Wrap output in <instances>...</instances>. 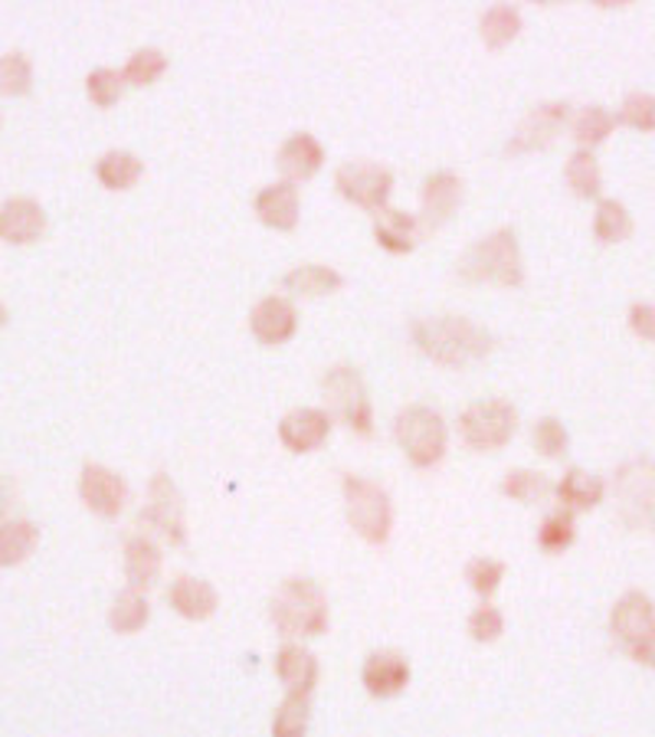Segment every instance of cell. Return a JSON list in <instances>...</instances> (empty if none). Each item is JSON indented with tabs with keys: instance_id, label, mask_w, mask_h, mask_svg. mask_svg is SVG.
Here are the masks:
<instances>
[{
	"instance_id": "cell-1",
	"label": "cell",
	"mask_w": 655,
	"mask_h": 737,
	"mask_svg": "<svg viewBox=\"0 0 655 737\" xmlns=\"http://www.w3.org/2000/svg\"><path fill=\"white\" fill-rule=\"evenodd\" d=\"M410 338L430 361L443 367H466L492 351V335L463 315L417 318L410 325Z\"/></svg>"
},
{
	"instance_id": "cell-2",
	"label": "cell",
	"mask_w": 655,
	"mask_h": 737,
	"mask_svg": "<svg viewBox=\"0 0 655 737\" xmlns=\"http://www.w3.org/2000/svg\"><path fill=\"white\" fill-rule=\"evenodd\" d=\"M456 276L469 285L495 282L505 289H518L525 282V266H522V249L515 230H495L472 243L463 259L456 262Z\"/></svg>"
},
{
	"instance_id": "cell-3",
	"label": "cell",
	"mask_w": 655,
	"mask_h": 737,
	"mask_svg": "<svg viewBox=\"0 0 655 737\" xmlns=\"http://www.w3.org/2000/svg\"><path fill=\"white\" fill-rule=\"evenodd\" d=\"M279 636H321L328 633V597L308 577H289L269 604Z\"/></svg>"
},
{
	"instance_id": "cell-4",
	"label": "cell",
	"mask_w": 655,
	"mask_h": 737,
	"mask_svg": "<svg viewBox=\"0 0 655 737\" xmlns=\"http://www.w3.org/2000/svg\"><path fill=\"white\" fill-rule=\"evenodd\" d=\"M394 436L417 469H433L446 456V440H449L446 423L426 403H413V407L400 410L397 423H394Z\"/></svg>"
},
{
	"instance_id": "cell-5",
	"label": "cell",
	"mask_w": 655,
	"mask_h": 737,
	"mask_svg": "<svg viewBox=\"0 0 655 737\" xmlns=\"http://www.w3.org/2000/svg\"><path fill=\"white\" fill-rule=\"evenodd\" d=\"M341 489H344L348 525L354 528V535H361L367 545H387L394 528L390 495L364 476H344Z\"/></svg>"
},
{
	"instance_id": "cell-6",
	"label": "cell",
	"mask_w": 655,
	"mask_h": 737,
	"mask_svg": "<svg viewBox=\"0 0 655 737\" xmlns=\"http://www.w3.org/2000/svg\"><path fill=\"white\" fill-rule=\"evenodd\" d=\"M515 430H518V410L502 397L476 400L459 417V436L476 453H495L508 446Z\"/></svg>"
},
{
	"instance_id": "cell-7",
	"label": "cell",
	"mask_w": 655,
	"mask_h": 737,
	"mask_svg": "<svg viewBox=\"0 0 655 737\" xmlns=\"http://www.w3.org/2000/svg\"><path fill=\"white\" fill-rule=\"evenodd\" d=\"M325 400L331 407V413L358 436H374V407L367 397V387L361 381V374L348 364H338L325 374L321 381Z\"/></svg>"
},
{
	"instance_id": "cell-8",
	"label": "cell",
	"mask_w": 655,
	"mask_h": 737,
	"mask_svg": "<svg viewBox=\"0 0 655 737\" xmlns=\"http://www.w3.org/2000/svg\"><path fill=\"white\" fill-rule=\"evenodd\" d=\"M617 502H620V518L630 528H650L655 531V463L653 459H633L627 463L617 479Z\"/></svg>"
},
{
	"instance_id": "cell-9",
	"label": "cell",
	"mask_w": 655,
	"mask_h": 737,
	"mask_svg": "<svg viewBox=\"0 0 655 737\" xmlns=\"http://www.w3.org/2000/svg\"><path fill=\"white\" fill-rule=\"evenodd\" d=\"M335 187L341 190L344 200L371 210V213H381L387 207V197L394 190V174L381 164H371V161H348L338 167L335 174Z\"/></svg>"
},
{
	"instance_id": "cell-10",
	"label": "cell",
	"mask_w": 655,
	"mask_h": 737,
	"mask_svg": "<svg viewBox=\"0 0 655 737\" xmlns=\"http://www.w3.org/2000/svg\"><path fill=\"white\" fill-rule=\"evenodd\" d=\"M141 522L151 525L161 538L184 548L187 545V525H184V499L171 476L154 472L148 482V505L141 508Z\"/></svg>"
},
{
	"instance_id": "cell-11",
	"label": "cell",
	"mask_w": 655,
	"mask_h": 737,
	"mask_svg": "<svg viewBox=\"0 0 655 737\" xmlns=\"http://www.w3.org/2000/svg\"><path fill=\"white\" fill-rule=\"evenodd\" d=\"M610 633L613 640L633 656L650 640H655V604L643 590H630L617 600L610 613Z\"/></svg>"
},
{
	"instance_id": "cell-12",
	"label": "cell",
	"mask_w": 655,
	"mask_h": 737,
	"mask_svg": "<svg viewBox=\"0 0 655 737\" xmlns=\"http://www.w3.org/2000/svg\"><path fill=\"white\" fill-rule=\"evenodd\" d=\"M568 121H571V105L568 102H545V105L531 108L525 115V121L515 128V134L508 138L505 154L508 157H522V154H531V151L548 148L561 134V128Z\"/></svg>"
},
{
	"instance_id": "cell-13",
	"label": "cell",
	"mask_w": 655,
	"mask_h": 737,
	"mask_svg": "<svg viewBox=\"0 0 655 737\" xmlns=\"http://www.w3.org/2000/svg\"><path fill=\"white\" fill-rule=\"evenodd\" d=\"M79 499L98 518H118L128 502V486L112 469L89 463L82 466V476H79Z\"/></svg>"
},
{
	"instance_id": "cell-14",
	"label": "cell",
	"mask_w": 655,
	"mask_h": 737,
	"mask_svg": "<svg viewBox=\"0 0 655 737\" xmlns=\"http://www.w3.org/2000/svg\"><path fill=\"white\" fill-rule=\"evenodd\" d=\"M463 203V177L456 171H436L423 184V217H420V233H433Z\"/></svg>"
},
{
	"instance_id": "cell-15",
	"label": "cell",
	"mask_w": 655,
	"mask_h": 737,
	"mask_svg": "<svg viewBox=\"0 0 655 737\" xmlns=\"http://www.w3.org/2000/svg\"><path fill=\"white\" fill-rule=\"evenodd\" d=\"M249 328H253V335L259 338V344L279 348V344H285V341L295 335V328H299V312H295V305H292L289 299L269 295V299H262V302L253 308Z\"/></svg>"
},
{
	"instance_id": "cell-16",
	"label": "cell",
	"mask_w": 655,
	"mask_h": 737,
	"mask_svg": "<svg viewBox=\"0 0 655 737\" xmlns=\"http://www.w3.org/2000/svg\"><path fill=\"white\" fill-rule=\"evenodd\" d=\"M331 433V417L328 410L318 407H302L282 417L279 423V440L289 453H315Z\"/></svg>"
},
{
	"instance_id": "cell-17",
	"label": "cell",
	"mask_w": 655,
	"mask_h": 737,
	"mask_svg": "<svg viewBox=\"0 0 655 737\" xmlns=\"http://www.w3.org/2000/svg\"><path fill=\"white\" fill-rule=\"evenodd\" d=\"M361 682L374 699H397L410 686V663L400 653H371L364 659Z\"/></svg>"
},
{
	"instance_id": "cell-18",
	"label": "cell",
	"mask_w": 655,
	"mask_h": 737,
	"mask_svg": "<svg viewBox=\"0 0 655 737\" xmlns=\"http://www.w3.org/2000/svg\"><path fill=\"white\" fill-rule=\"evenodd\" d=\"M46 230V213L36 200L30 197H13L0 203V239L13 246H26L39 239Z\"/></svg>"
},
{
	"instance_id": "cell-19",
	"label": "cell",
	"mask_w": 655,
	"mask_h": 737,
	"mask_svg": "<svg viewBox=\"0 0 655 737\" xmlns=\"http://www.w3.org/2000/svg\"><path fill=\"white\" fill-rule=\"evenodd\" d=\"M276 164H279V171L285 174L289 184L308 180V177H315V174L321 171V164H325V148L318 144L315 134L299 131V134H292V138L279 148Z\"/></svg>"
},
{
	"instance_id": "cell-20",
	"label": "cell",
	"mask_w": 655,
	"mask_h": 737,
	"mask_svg": "<svg viewBox=\"0 0 655 737\" xmlns=\"http://www.w3.org/2000/svg\"><path fill=\"white\" fill-rule=\"evenodd\" d=\"M167 604H171L174 613H180L184 620L200 623V620H210V617L217 613L220 597H217L213 584H207V581H200V577H177V581L171 584V590H167Z\"/></svg>"
},
{
	"instance_id": "cell-21",
	"label": "cell",
	"mask_w": 655,
	"mask_h": 737,
	"mask_svg": "<svg viewBox=\"0 0 655 737\" xmlns=\"http://www.w3.org/2000/svg\"><path fill=\"white\" fill-rule=\"evenodd\" d=\"M276 676L285 686L289 695L308 699L315 692V682H318V659L302 646H282L276 653Z\"/></svg>"
},
{
	"instance_id": "cell-22",
	"label": "cell",
	"mask_w": 655,
	"mask_h": 737,
	"mask_svg": "<svg viewBox=\"0 0 655 737\" xmlns=\"http://www.w3.org/2000/svg\"><path fill=\"white\" fill-rule=\"evenodd\" d=\"M420 236H423L420 220L413 213H403V210H394V207H384L381 213H374V239L387 253L403 256L420 243Z\"/></svg>"
},
{
	"instance_id": "cell-23",
	"label": "cell",
	"mask_w": 655,
	"mask_h": 737,
	"mask_svg": "<svg viewBox=\"0 0 655 737\" xmlns=\"http://www.w3.org/2000/svg\"><path fill=\"white\" fill-rule=\"evenodd\" d=\"M256 213L272 230H295L299 223V187L289 180L269 184L256 197Z\"/></svg>"
},
{
	"instance_id": "cell-24",
	"label": "cell",
	"mask_w": 655,
	"mask_h": 737,
	"mask_svg": "<svg viewBox=\"0 0 655 737\" xmlns=\"http://www.w3.org/2000/svg\"><path fill=\"white\" fill-rule=\"evenodd\" d=\"M161 574V548L148 538V535H134L125 545V577L128 587L144 590L157 581Z\"/></svg>"
},
{
	"instance_id": "cell-25",
	"label": "cell",
	"mask_w": 655,
	"mask_h": 737,
	"mask_svg": "<svg viewBox=\"0 0 655 737\" xmlns=\"http://www.w3.org/2000/svg\"><path fill=\"white\" fill-rule=\"evenodd\" d=\"M554 492H558V499L568 512H587V508H597L604 502L607 486H604L600 476H590L584 469H568L564 479L554 486Z\"/></svg>"
},
{
	"instance_id": "cell-26",
	"label": "cell",
	"mask_w": 655,
	"mask_h": 737,
	"mask_svg": "<svg viewBox=\"0 0 655 737\" xmlns=\"http://www.w3.org/2000/svg\"><path fill=\"white\" fill-rule=\"evenodd\" d=\"M144 174V164L131 151H105L95 164V177L105 190H131Z\"/></svg>"
},
{
	"instance_id": "cell-27",
	"label": "cell",
	"mask_w": 655,
	"mask_h": 737,
	"mask_svg": "<svg viewBox=\"0 0 655 737\" xmlns=\"http://www.w3.org/2000/svg\"><path fill=\"white\" fill-rule=\"evenodd\" d=\"M282 285L295 295H305V299H315V295H328V292H338L344 285L341 272L328 269V266H295L292 272H285Z\"/></svg>"
},
{
	"instance_id": "cell-28",
	"label": "cell",
	"mask_w": 655,
	"mask_h": 737,
	"mask_svg": "<svg viewBox=\"0 0 655 737\" xmlns=\"http://www.w3.org/2000/svg\"><path fill=\"white\" fill-rule=\"evenodd\" d=\"M148 617H151L148 597H144L141 590L128 587V590H121V594L115 597V604H112V610H108V627H112L115 633H121V636H131V633H138V630L148 623Z\"/></svg>"
},
{
	"instance_id": "cell-29",
	"label": "cell",
	"mask_w": 655,
	"mask_h": 737,
	"mask_svg": "<svg viewBox=\"0 0 655 737\" xmlns=\"http://www.w3.org/2000/svg\"><path fill=\"white\" fill-rule=\"evenodd\" d=\"M39 545V528L33 522H7L0 525V568L23 564Z\"/></svg>"
},
{
	"instance_id": "cell-30",
	"label": "cell",
	"mask_w": 655,
	"mask_h": 737,
	"mask_svg": "<svg viewBox=\"0 0 655 737\" xmlns=\"http://www.w3.org/2000/svg\"><path fill=\"white\" fill-rule=\"evenodd\" d=\"M518 33H522V13L512 3H495V7L486 10V16H482V39H486L489 49L508 46Z\"/></svg>"
},
{
	"instance_id": "cell-31",
	"label": "cell",
	"mask_w": 655,
	"mask_h": 737,
	"mask_svg": "<svg viewBox=\"0 0 655 737\" xmlns=\"http://www.w3.org/2000/svg\"><path fill=\"white\" fill-rule=\"evenodd\" d=\"M594 233L604 246L610 243H623L633 236V217L620 200H600L597 217H594Z\"/></svg>"
},
{
	"instance_id": "cell-32",
	"label": "cell",
	"mask_w": 655,
	"mask_h": 737,
	"mask_svg": "<svg viewBox=\"0 0 655 737\" xmlns=\"http://www.w3.org/2000/svg\"><path fill=\"white\" fill-rule=\"evenodd\" d=\"M564 177H568L571 190H574L577 197H584V200L597 197V194H600V187H604V174H600V164H597L594 151H584V148L571 154V161H568V171H564Z\"/></svg>"
},
{
	"instance_id": "cell-33",
	"label": "cell",
	"mask_w": 655,
	"mask_h": 737,
	"mask_svg": "<svg viewBox=\"0 0 655 737\" xmlns=\"http://www.w3.org/2000/svg\"><path fill=\"white\" fill-rule=\"evenodd\" d=\"M613 125H617V118L604 105H587L574 118V138H577V144L584 151H590V148H597V144H604L610 138Z\"/></svg>"
},
{
	"instance_id": "cell-34",
	"label": "cell",
	"mask_w": 655,
	"mask_h": 737,
	"mask_svg": "<svg viewBox=\"0 0 655 737\" xmlns=\"http://www.w3.org/2000/svg\"><path fill=\"white\" fill-rule=\"evenodd\" d=\"M574 538H577V525H574V512H568V508L551 512V515L541 522V528H538V545H541L548 554L568 551V548L574 545Z\"/></svg>"
},
{
	"instance_id": "cell-35",
	"label": "cell",
	"mask_w": 655,
	"mask_h": 737,
	"mask_svg": "<svg viewBox=\"0 0 655 737\" xmlns=\"http://www.w3.org/2000/svg\"><path fill=\"white\" fill-rule=\"evenodd\" d=\"M312 722L308 699L302 695H285V702L272 715V737H305Z\"/></svg>"
},
{
	"instance_id": "cell-36",
	"label": "cell",
	"mask_w": 655,
	"mask_h": 737,
	"mask_svg": "<svg viewBox=\"0 0 655 737\" xmlns=\"http://www.w3.org/2000/svg\"><path fill=\"white\" fill-rule=\"evenodd\" d=\"M164 69H167V56H164L161 49L148 46V49L131 52V59H128V62H125V69H121V79H125L128 85L144 89V85L157 82V79L164 75Z\"/></svg>"
},
{
	"instance_id": "cell-37",
	"label": "cell",
	"mask_w": 655,
	"mask_h": 737,
	"mask_svg": "<svg viewBox=\"0 0 655 737\" xmlns=\"http://www.w3.org/2000/svg\"><path fill=\"white\" fill-rule=\"evenodd\" d=\"M502 492H505L508 499H515V502H538V499L551 495L554 486H551L545 476L531 472V469H515V472H508V476L502 479Z\"/></svg>"
},
{
	"instance_id": "cell-38",
	"label": "cell",
	"mask_w": 655,
	"mask_h": 737,
	"mask_svg": "<svg viewBox=\"0 0 655 737\" xmlns=\"http://www.w3.org/2000/svg\"><path fill=\"white\" fill-rule=\"evenodd\" d=\"M33 85V66L23 52L0 56V95H26Z\"/></svg>"
},
{
	"instance_id": "cell-39",
	"label": "cell",
	"mask_w": 655,
	"mask_h": 737,
	"mask_svg": "<svg viewBox=\"0 0 655 737\" xmlns=\"http://www.w3.org/2000/svg\"><path fill=\"white\" fill-rule=\"evenodd\" d=\"M466 581L479 597H492L505 581V564L492 561V558H472L466 564Z\"/></svg>"
},
{
	"instance_id": "cell-40",
	"label": "cell",
	"mask_w": 655,
	"mask_h": 737,
	"mask_svg": "<svg viewBox=\"0 0 655 737\" xmlns=\"http://www.w3.org/2000/svg\"><path fill=\"white\" fill-rule=\"evenodd\" d=\"M620 125L640 128V131H655V95L650 92H630L620 105L617 115Z\"/></svg>"
},
{
	"instance_id": "cell-41",
	"label": "cell",
	"mask_w": 655,
	"mask_h": 737,
	"mask_svg": "<svg viewBox=\"0 0 655 737\" xmlns=\"http://www.w3.org/2000/svg\"><path fill=\"white\" fill-rule=\"evenodd\" d=\"M121 89H125V79L115 69H95L85 79V92L98 108H112L121 98Z\"/></svg>"
},
{
	"instance_id": "cell-42",
	"label": "cell",
	"mask_w": 655,
	"mask_h": 737,
	"mask_svg": "<svg viewBox=\"0 0 655 737\" xmlns=\"http://www.w3.org/2000/svg\"><path fill=\"white\" fill-rule=\"evenodd\" d=\"M535 446H538L541 456L561 459V456L568 453V446H571V436H568V430H564L561 420L545 417V420H538V426H535Z\"/></svg>"
},
{
	"instance_id": "cell-43",
	"label": "cell",
	"mask_w": 655,
	"mask_h": 737,
	"mask_svg": "<svg viewBox=\"0 0 655 737\" xmlns=\"http://www.w3.org/2000/svg\"><path fill=\"white\" fill-rule=\"evenodd\" d=\"M502 633H505V617H502L499 607L482 604V607L472 610V617H469V636L476 643H495Z\"/></svg>"
},
{
	"instance_id": "cell-44",
	"label": "cell",
	"mask_w": 655,
	"mask_h": 737,
	"mask_svg": "<svg viewBox=\"0 0 655 737\" xmlns=\"http://www.w3.org/2000/svg\"><path fill=\"white\" fill-rule=\"evenodd\" d=\"M630 328H633L640 338L655 341V305H650V302H636V305L630 308Z\"/></svg>"
},
{
	"instance_id": "cell-45",
	"label": "cell",
	"mask_w": 655,
	"mask_h": 737,
	"mask_svg": "<svg viewBox=\"0 0 655 737\" xmlns=\"http://www.w3.org/2000/svg\"><path fill=\"white\" fill-rule=\"evenodd\" d=\"M13 499H16L13 482H10L7 476H0V522L7 518V512H10V505H13Z\"/></svg>"
},
{
	"instance_id": "cell-46",
	"label": "cell",
	"mask_w": 655,
	"mask_h": 737,
	"mask_svg": "<svg viewBox=\"0 0 655 737\" xmlns=\"http://www.w3.org/2000/svg\"><path fill=\"white\" fill-rule=\"evenodd\" d=\"M633 659H636V663H643V666H650V669H655V640H650L643 650H636V653H633Z\"/></svg>"
},
{
	"instance_id": "cell-47",
	"label": "cell",
	"mask_w": 655,
	"mask_h": 737,
	"mask_svg": "<svg viewBox=\"0 0 655 737\" xmlns=\"http://www.w3.org/2000/svg\"><path fill=\"white\" fill-rule=\"evenodd\" d=\"M3 325H7V308L0 305V328H3Z\"/></svg>"
}]
</instances>
